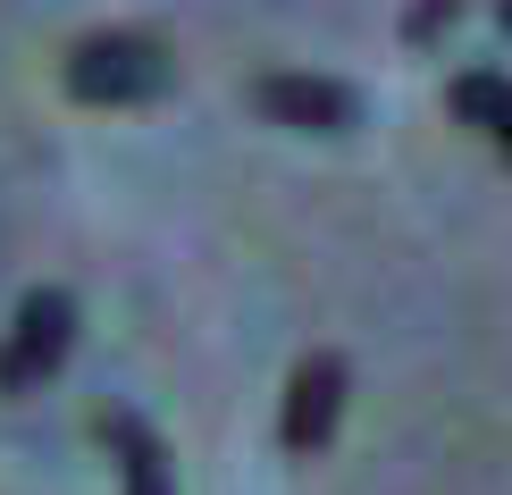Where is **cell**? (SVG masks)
<instances>
[{"mask_svg":"<svg viewBox=\"0 0 512 495\" xmlns=\"http://www.w3.org/2000/svg\"><path fill=\"white\" fill-rule=\"evenodd\" d=\"M68 344H76V294L68 286H34L26 303H17L9 336H0V386H9V395H34L42 378H59Z\"/></svg>","mask_w":512,"mask_h":495,"instance_id":"2","label":"cell"},{"mask_svg":"<svg viewBox=\"0 0 512 495\" xmlns=\"http://www.w3.org/2000/svg\"><path fill=\"white\" fill-rule=\"evenodd\" d=\"M336 420H345V361L303 353V370L286 378V420H277L286 454H319V445L336 437Z\"/></svg>","mask_w":512,"mask_h":495,"instance_id":"4","label":"cell"},{"mask_svg":"<svg viewBox=\"0 0 512 495\" xmlns=\"http://www.w3.org/2000/svg\"><path fill=\"white\" fill-rule=\"evenodd\" d=\"M252 110L269 126H294V135H353L361 126V93L336 76H311V68H277L252 84Z\"/></svg>","mask_w":512,"mask_h":495,"instance_id":"3","label":"cell"},{"mask_svg":"<svg viewBox=\"0 0 512 495\" xmlns=\"http://www.w3.org/2000/svg\"><path fill=\"white\" fill-rule=\"evenodd\" d=\"M496 26H504V34H512V0H496Z\"/></svg>","mask_w":512,"mask_h":495,"instance_id":"8","label":"cell"},{"mask_svg":"<svg viewBox=\"0 0 512 495\" xmlns=\"http://www.w3.org/2000/svg\"><path fill=\"white\" fill-rule=\"evenodd\" d=\"M454 118H462V126H479V135L512 160V76H504V68H471V76H454Z\"/></svg>","mask_w":512,"mask_h":495,"instance_id":"6","label":"cell"},{"mask_svg":"<svg viewBox=\"0 0 512 495\" xmlns=\"http://www.w3.org/2000/svg\"><path fill=\"white\" fill-rule=\"evenodd\" d=\"M177 84V59H168L160 34H135V26H110V34H84L68 51V93L84 110H143Z\"/></svg>","mask_w":512,"mask_h":495,"instance_id":"1","label":"cell"},{"mask_svg":"<svg viewBox=\"0 0 512 495\" xmlns=\"http://www.w3.org/2000/svg\"><path fill=\"white\" fill-rule=\"evenodd\" d=\"M101 445L118 454L126 495H177V470H168V445L152 437L143 412H101Z\"/></svg>","mask_w":512,"mask_h":495,"instance_id":"5","label":"cell"},{"mask_svg":"<svg viewBox=\"0 0 512 495\" xmlns=\"http://www.w3.org/2000/svg\"><path fill=\"white\" fill-rule=\"evenodd\" d=\"M454 17H462V0H412V9H403V42H420V51H429V42H445Z\"/></svg>","mask_w":512,"mask_h":495,"instance_id":"7","label":"cell"}]
</instances>
